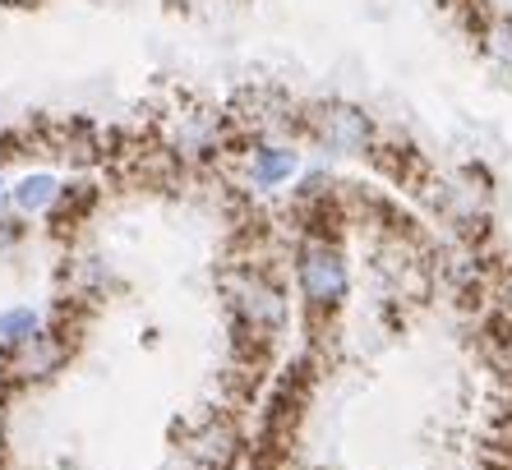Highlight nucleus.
Here are the masks:
<instances>
[{
    "mask_svg": "<svg viewBox=\"0 0 512 470\" xmlns=\"http://www.w3.org/2000/svg\"><path fill=\"white\" fill-rule=\"evenodd\" d=\"M300 171H305V157H300L296 143L254 139V148L245 153V185L254 194H277V189L296 185Z\"/></svg>",
    "mask_w": 512,
    "mask_h": 470,
    "instance_id": "nucleus-4",
    "label": "nucleus"
},
{
    "mask_svg": "<svg viewBox=\"0 0 512 470\" xmlns=\"http://www.w3.org/2000/svg\"><path fill=\"white\" fill-rule=\"evenodd\" d=\"M65 360H70V341L60 337L56 328H42L24 351L5 365V378H10V383H47V378H56L60 369H65Z\"/></svg>",
    "mask_w": 512,
    "mask_h": 470,
    "instance_id": "nucleus-5",
    "label": "nucleus"
},
{
    "mask_svg": "<svg viewBox=\"0 0 512 470\" xmlns=\"http://www.w3.org/2000/svg\"><path fill=\"white\" fill-rule=\"evenodd\" d=\"M305 130L319 148L337 157H365L374 148V120L351 102H323L305 116Z\"/></svg>",
    "mask_w": 512,
    "mask_h": 470,
    "instance_id": "nucleus-3",
    "label": "nucleus"
},
{
    "mask_svg": "<svg viewBox=\"0 0 512 470\" xmlns=\"http://www.w3.org/2000/svg\"><path fill=\"white\" fill-rule=\"evenodd\" d=\"M222 295H227V309L236 318V328L259 341H273L286 328V318H291L286 291L263 268H231L222 277Z\"/></svg>",
    "mask_w": 512,
    "mask_h": 470,
    "instance_id": "nucleus-2",
    "label": "nucleus"
},
{
    "mask_svg": "<svg viewBox=\"0 0 512 470\" xmlns=\"http://www.w3.org/2000/svg\"><path fill=\"white\" fill-rule=\"evenodd\" d=\"M10 208V176H5V166H0V212Z\"/></svg>",
    "mask_w": 512,
    "mask_h": 470,
    "instance_id": "nucleus-13",
    "label": "nucleus"
},
{
    "mask_svg": "<svg viewBox=\"0 0 512 470\" xmlns=\"http://www.w3.org/2000/svg\"><path fill=\"white\" fill-rule=\"evenodd\" d=\"M236 452H240V434H236V424L222 420V415H208V420L185 438V457L199 470H227L231 461H236Z\"/></svg>",
    "mask_w": 512,
    "mask_h": 470,
    "instance_id": "nucleus-7",
    "label": "nucleus"
},
{
    "mask_svg": "<svg viewBox=\"0 0 512 470\" xmlns=\"http://www.w3.org/2000/svg\"><path fill=\"white\" fill-rule=\"evenodd\" d=\"M42 328H47V314L37 305H28V300H14V305L0 309V374Z\"/></svg>",
    "mask_w": 512,
    "mask_h": 470,
    "instance_id": "nucleus-8",
    "label": "nucleus"
},
{
    "mask_svg": "<svg viewBox=\"0 0 512 470\" xmlns=\"http://www.w3.org/2000/svg\"><path fill=\"white\" fill-rule=\"evenodd\" d=\"M222 143V120L213 111H185L171 125V153L176 157H208Z\"/></svg>",
    "mask_w": 512,
    "mask_h": 470,
    "instance_id": "nucleus-9",
    "label": "nucleus"
},
{
    "mask_svg": "<svg viewBox=\"0 0 512 470\" xmlns=\"http://www.w3.org/2000/svg\"><path fill=\"white\" fill-rule=\"evenodd\" d=\"M489 56L499 60L503 70H512V19H494L489 24Z\"/></svg>",
    "mask_w": 512,
    "mask_h": 470,
    "instance_id": "nucleus-12",
    "label": "nucleus"
},
{
    "mask_svg": "<svg viewBox=\"0 0 512 470\" xmlns=\"http://www.w3.org/2000/svg\"><path fill=\"white\" fill-rule=\"evenodd\" d=\"M51 470H88V466H84V461H74V457H60Z\"/></svg>",
    "mask_w": 512,
    "mask_h": 470,
    "instance_id": "nucleus-14",
    "label": "nucleus"
},
{
    "mask_svg": "<svg viewBox=\"0 0 512 470\" xmlns=\"http://www.w3.org/2000/svg\"><path fill=\"white\" fill-rule=\"evenodd\" d=\"M28 235H33V222H24L19 212H0V259H14L19 249L28 245Z\"/></svg>",
    "mask_w": 512,
    "mask_h": 470,
    "instance_id": "nucleus-10",
    "label": "nucleus"
},
{
    "mask_svg": "<svg viewBox=\"0 0 512 470\" xmlns=\"http://www.w3.org/2000/svg\"><path fill=\"white\" fill-rule=\"evenodd\" d=\"M70 277L74 282H79V291H102V286L111 282V268L102 259H97V254H79V259L70 263Z\"/></svg>",
    "mask_w": 512,
    "mask_h": 470,
    "instance_id": "nucleus-11",
    "label": "nucleus"
},
{
    "mask_svg": "<svg viewBox=\"0 0 512 470\" xmlns=\"http://www.w3.org/2000/svg\"><path fill=\"white\" fill-rule=\"evenodd\" d=\"M60 199H65V176H56L47 166H33V171L10 180V212H19L24 222H42V217L51 222Z\"/></svg>",
    "mask_w": 512,
    "mask_h": 470,
    "instance_id": "nucleus-6",
    "label": "nucleus"
},
{
    "mask_svg": "<svg viewBox=\"0 0 512 470\" xmlns=\"http://www.w3.org/2000/svg\"><path fill=\"white\" fill-rule=\"evenodd\" d=\"M291 277L310 314H337L351 295V259L333 235H300L291 249Z\"/></svg>",
    "mask_w": 512,
    "mask_h": 470,
    "instance_id": "nucleus-1",
    "label": "nucleus"
}]
</instances>
